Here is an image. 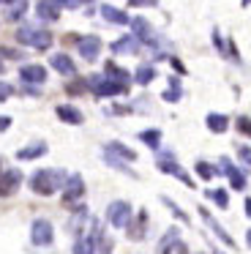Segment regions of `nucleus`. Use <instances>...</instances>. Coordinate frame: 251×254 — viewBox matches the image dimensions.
<instances>
[{"label": "nucleus", "instance_id": "nucleus-1", "mask_svg": "<svg viewBox=\"0 0 251 254\" xmlns=\"http://www.w3.org/2000/svg\"><path fill=\"white\" fill-rule=\"evenodd\" d=\"M65 181V175L60 170H38L36 175L30 178V189L41 197H49V194L58 191V186Z\"/></svg>", "mask_w": 251, "mask_h": 254}, {"label": "nucleus", "instance_id": "nucleus-2", "mask_svg": "<svg viewBox=\"0 0 251 254\" xmlns=\"http://www.w3.org/2000/svg\"><path fill=\"white\" fill-rule=\"evenodd\" d=\"M107 219H109V224H112V227L126 230V227L131 224V205L126 202V199H115V202L107 208Z\"/></svg>", "mask_w": 251, "mask_h": 254}, {"label": "nucleus", "instance_id": "nucleus-3", "mask_svg": "<svg viewBox=\"0 0 251 254\" xmlns=\"http://www.w3.org/2000/svg\"><path fill=\"white\" fill-rule=\"evenodd\" d=\"M90 90L101 99V96H118V93H123L126 90V85H120V82H115V79H109L107 74H101V77H90Z\"/></svg>", "mask_w": 251, "mask_h": 254}, {"label": "nucleus", "instance_id": "nucleus-4", "mask_svg": "<svg viewBox=\"0 0 251 254\" xmlns=\"http://www.w3.org/2000/svg\"><path fill=\"white\" fill-rule=\"evenodd\" d=\"M16 39H19L22 44L36 47V50H47V47L52 44V33H47V30H33V28H22L19 33H16Z\"/></svg>", "mask_w": 251, "mask_h": 254}, {"label": "nucleus", "instance_id": "nucleus-5", "mask_svg": "<svg viewBox=\"0 0 251 254\" xmlns=\"http://www.w3.org/2000/svg\"><path fill=\"white\" fill-rule=\"evenodd\" d=\"M30 238H33L36 246H49L52 238H55L52 224H49L47 219H36V221H33V227H30Z\"/></svg>", "mask_w": 251, "mask_h": 254}, {"label": "nucleus", "instance_id": "nucleus-6", "mask_svg": "<svg viewBox=\"0 0 251 254\" xmlns=\"http://www.w3.org/2000/svg\"><path fill=\"white\" fill-rule=\"evenodd\" d=\"M158 170H161V172H167V175H175L178 181H183L186 186H194L191 175H188V172H183V167H180L178 161L172 159V156H161V159H158Z\"/></svg>", "mask_w": 251, "mask_h": 254}, {"label": "nucleus", "instance_id": "nucleus-7", "mask_svg": "<svg viewBox=\"0 0 251 254\" xmlns=\"http://www.w3.org/2000/svg\"><path fill=\"white\" fill-rule=\"evenodd\" d=\"M19 183H22V172L19 170H5L3 175H0V197L14 194L16 189H19Z\"/></svg>", "mask_w": 251, "mask_h": 254}, {"label": "nucleus", "instance_id": "nucleus-8", "mask_svg": "<svg viewBox=\"0 0 251 254\" xmlns=\"http://www.w3.org/2000/svg\"><path fill=\"white\" fill-rule=\"evenodd\" d=\"M131 28H134V39H136V41H145V44H156V41H158V39H156V30H153L142 17L131 19Z\"/></svg>", "mask_w": 251, "mask_h": 254}, {"label": "nucleus", "instance_id": "nucleus-9", "mask_svg": "<svg viewBox=\"0 0 251 254\" xmlns=\"http://www.w3.org/2000/svg\"><path fill=\"white\" fill-rule=\"evenodd\" d=\"M161 252L164 254H188V246L178 238V230H169L164 243H161Z\"/></svg>", "mask_w": 251, "mask_h": 254}, {"label": "nucleus", "instance_id": "nucleus-10", "mask_svg": "<svg viewBox=\"0 0 251 254\" xmlns=\"http://www.w3.org/2000/svg\"><path fill=\"white\" fill-rule=\"evenodd\" d=\"M19 77H22V82H27V85H41L44 79H47V68L44 66H22V71H19Z\"/></svg>", "mask_w": 251, "mask_h": 254}, {"label": "nucleus", "instance_id": "nucleus-11", "mask_svg": "<svg viewBox=\"0 0 251 254\" xmlns=\"http://www.w3.org/2000/svg\"><path fill=\"white\" fill-rule=\"evenodd\" d=\"M98 52H101V41H98L96 36H85V39L79 41V55L85 58V61H96Z\"/></svg>", "mask_w": 251, "mask_h": 254}, {"label": "nucleus", "instance_id": "nucleus-12", "mask_svg": "<svg viewBox=\"0 0 251 254\" xmlns=\"http://www.w3.org/2000/svg\"><path fill=\"white\" fill-rule=\"evenodd\" d=\"M82 191H85V183H82V178H79V175L65 178V194H63L65 202H74V199H79V197H82Z\"/></svg>", "mask_w": 251, "mask_h": 254}, {"label": "nucleus", "instance_id": "nucleus-13", "mask_svg": "<svg viewBox=\"0 0 251 254\" xmlns=\"http://www.w3.org/2000/svg\"><path fill=\"white\" fill-rule=\"evenodd\" d=\"M38 17L41 19H47V22H52V19H58L60 17V3L58 0H38Z\"/></svg>", "mask_w": 251, "mask_h": 254}, {"label": "nucleus", "instance_id": "nucleus-14", "mask_svg": "<svg viewBox=\"0 0 251 254\" xmlns=\"http://www.w3.org/2000/svg\"><path fill=\"white\" fill-rule=\"evenodd\" d=\"M199 213H202V219H205V224H207V227H210V230H213V232H216V235H218V238H221V241H224V243H227V246H235V241H232V238H229V232H227V230H224V227H221V224H218V221H216V219H213V216H210V213H207V210H205V208H199Z\"/></svg>", "mask_w": 251, "mask_h": 254}, {"label": "nucleus", "instance_id": "nucleus-15", "mask_svg": "<svg viewBox=\"0 0 251 254\" xmlns=\"http://www.w3.org/2000/svg\"><path fill=\"white\" fill-rule=\"evenodd\" d=\"M221 167H224V172H227L229 183H232V186L238 189V191H243V189H246V178H243V172L235 170L232 161H229V159H221Z\"/></svg>", "mask_w": 251, "mask_h": 254}, {"label": "nucleus", "instance_id": "nucleus-16", "mask_svg": "<svg viewBox=\"0 0 251 254\" xmlns=\"http://www.w3.org/2000/svg\"><path fill=\"white\" fill-rule=\"evenodd\" d=\"M112 50L118 52V55H134L136 50H139V41L134 39V36H123L120 41H115Z\"/></svg>", "mask_w": 251, "mask_h": 254}, {"label": "nucleus", "instance_id": "nucleus-17", "mask_svg": "<svg viewBox=\"0 0 251 254\" xmlns=\"http://www.w3.org/2000/svg\"><path fill=\"white\" fill-rule=\"evenodd\" d=\"M104 156H109V159H118V156H120V159H126V161H134L136 159L134 150H126L120 142H109L107 148H104Z\"/></svg>", "mask_w": 251, "mask_h": 254}, {"label": "nucleus", "instance_id": "nucleus-18", "mask_svg": "<svg viewBox=\"0 0 251 254\" xmlns=\"http://www.w3.org/2000/svg\"><path fill=\"white\" fill-rule=\"evenodd\" d=\"M55 112H58L60 121L71 123V126H79V123H82V112H79V110H74V107H68V104H60Z\"/></svg>", "mask_w": 251, "mask_h": 254}, {"label": "nucleus", "instance_id": "nucleus-19", "mask_svg": "<svg viewBox=\"0 0 251 254\" xmlns=\"http://www.w3.org/2000/svg\"><path fill=\"white\" fill-rule=\"evenodd\" d=\"M49 63H52L55 71L65 74V77H71V74L76 71V66L71 63V58H68V55H52V61H49Z\"/></svg>", "mask_w": 251, "mask_h": 254}, {"label": "nucleus", "instance_id": "nucleus-20", "mask_svg": "<svg viewBox=\"0 0 251 254\" xmlns=\"http://www.w3.org/2000/svg\"><path fill=\"white\" fill-rule=\"evenodd\" d=\"M227 126H229L227 115H218V112H210V115H207V128H210V131L224 134V131H227Z\"/></svg>", "mask_w": 251, "mask_h": 254}, {"label": "nucleus", "instance_id": "nucleus-21", "mask_svg": "<svg viewBox=\"0 0 251 254\" xmlns=\"http://www.w3.org/2000/svg\"><path fill=\"white\" fill-rule=\"evenodd\" d=\"M101 17L109 19V22H115V25H126V22H128L126 11H118L115 6H101Z\"/></svg>", "mask_w": 251, "mask_h": 254}, {"label": "nucleus", "instance_id": "nucleus-22", "mask_svg": "<svg viewBox=\"0 0 251 254\" xmlns=\"http://www.w3.org/2000/svg\"><path fill=\"white\" fill-rule=\"evenodd\" d=\"M104 71L109 74V79H115V82H120V85H126V88H128V82H131L128 71H123V68H118L115 63H107V66H104Z\"/></svg>", "mask_w": 251, "mask_h": 254}, {"label": "nucleus", "instance_id": "nucleus-23", "mask_svg": "<svg viewBox=\"0 0 251 254\" xmlns=\"http://www.w3.org/2000/svg\"><path fill=\"white\" fill-rule=\"evenodd\" d=\"M44 153H47V145H44V142H36V145H30V148L19 150V153H16V159L27 161V159H38V156H44Z\"/></svg>", "mask_w": 251, "mask_h": 254}, {"label": "nucleus", "instance_id": "nucleus-24", "mask_svg": "<svg viewBox=\"0 0 251 254\" xmlns=\"http://www.w3.org/2000/svg\"><path fill=\"white\" fill-rule=\"evenodd\" d=\"M96 246H93V238L90 235H82L79 241L74 243V254H93Z\"/></svg>", "mask_w": 251, "mask_h": 254}, {"label": "nucleus", "instance_id": "nucleus-25", "mask_svg": "<svg viewBox=\"0 0 251 254\" xmlns=\"http://www.w3.org/2000/svg\"><path fill=\"white\" fill-rule=\"evenodd\" d=\"M145 224H147V210H139V216H136V224L131 227V238H134V241H139V238H142Z\"/></svg>", "mask_w": 251, "mask_h": 254}, {"label": "nucleus", "instance_id": "nucleus-26", "mask_svg": "<svg viewBox=\"0 0 251 254\" xmlns=\"http://www.w3.org/2000/svg\"><path fill=\"white\" fill-rule=\"evenodd\" d=\"M153 77H156V68H153V66H139V68H136V82H139V85L153 82Z\"/></svg>", "mask_w": 251, "mask_h": 254}, {"label": "nucleus", "instance_id": "nucleus-27", "mask_svg": "<svg viewBox=\"0 0 251 254\" xmlns=\"http://www.w3.org/2000/svg\"><path fill=\"white\" fill-rule=\"evenodd\" d=\"M207 197H210L213 202L218 205V208H227V205H229V199H227V191H224V189H213V191H207Z\"/></svg>", "mask_w": 251, "mask_h": 254}, {"label": "nucleus", "instance_id": "nucleus-28", "mask_svg": "<svg viewBox=\"0 0 251 254\" xmlns=\"http://www.w3.org/2000/svg\"><path fill=\"white\" fill-rule=\"evenodd\" d=\"M25 8H27V0H14L11 3V11H8V19H19L25 14Z\"/></svg>", "mask_w": 251, "mask_h": 254}, {"label": "nucleus", "instance_id": "nucleus-29", "mask_svg": "<svg viewBox=\"0 0 251 254\" xmlns=\"http://www.w3.org/2000/svg\"><path fill=\"white\" fill-rule=\"evenodd\" d=\"M139 139H142V142H147L150 148H158V145H161V134H158V131H142Z\"/></svg>", "mask_w": 251, "mask_h": 254}, {"label": "nucleus", "instance_id": "nucleus-30", "mask_svg": "<svg viewBox=\"0 0 251 254\" xmlns=\"http://www.w3.org/2000/svg\"><path fill=\"white\" fill-rule=\"evenodd\" d=\"M169 82H172V88H167L164 99H167V101H178L180 99V82H178V79H169Z\"/></svg>", "mask_w": 251, "mask_h": 254}, {"label": "nucleus", "instance_id": "nucleus-31", "mask_svg": "<svg viewBox=\"0 0 251 254\" xmlns=\"http://www.w3.org/2000/svg\"><path fill=\"white\" fill-rule=\"evenodd\" d=\"M196 172H199V178H205V181H207V178H213L218 170H213L207 161H199V164H196Z\"/></svg>", "mask_w": 251, "mask_h": 254}, {"label": "nucleus", "instance_id": "nucleus-32", "mask_svg": "<svg viewBox=\"0 0 251 254\" xmlns=\"http://www.w3.org/2000/svg\"><path fill=\"white\" fill-rule=\"evenodd\" d=\"M238 128H240L243 134H249V137H251V121H249V118H238Z\"/></svg>", "mask_w": 251, "mask_h": 254}, {"label": "nucleus", "instance_id": "nucleus-33", "mask_svg": "<svg viewBox=\"0 0 251 254\" xmlns=\"http://www.w3.org/2000/svg\"><path fill=\"white\" fill-rule=\"evenodd\" d=\"M11 96V85H5V82H0V101H5Z\"/></svg>", "mask_w": 251, "mask_h": 254}, {"label": "nucleus", "instance_id": "nucleus-34", "mask_svg": "<svg viewBox=\"0 0 251 254\" xmlns=\"http://www.w3.org/2000/svg\"><path fill=\"white\" fill-rule=\"evenodd\" d=\"M238 153H240V159H243V161H246V164H249V167H251V148H240V150H238Z\"/></svg>", "mask_w": 251, "mask_h": 254}, {"label": "nucleus", "instance_id": "nucleus-35", "mask_svg": "<svg viewBox=\"0 0 251 254\" xmlns=\"http://www.w3.org/2000/svg\"><path fill=\"white\" fill-rule=\"evenodd\" d=\"M128 6H156V0H128Z\"/></svg>", "mask_w": 251, "mask_h": 254}, {"label": "nucleus", "instance_id": "nucleus-36", "mask_svg": "<svg viewBox=\"0 0 251 254\" xmlns=\"http://www.w3.org/2000/svg\"><path fill=\"white\" fill-rule=\"evenodd\" d=\"M8 126H11V118H0V131H5Z\"/></svg>", "mask_w": 251, "mask_h": 254}, {"label": "nucleus", "instance_id": "nucleus-37", "mask_svg": "<svg viewBox=\"0 0 251 254\" xmlns=\"http://www.w3.org/2000/svg\"><path fill=\"white\" fill-rule=\"evenodd\" d=\"M246 216H251V197L246 199Z\"/></svg>", "mask_w": 251, "mask_h": 254}, {"label": "nucleus", "instance_id": "nucleus-38", "mask_svg": "<svg viewBox=\"0 0 251 254\" xmlns=\"http://www.w3.org/2000/svg\"><path fill=\"white\" fill-rule=\"evenodd\" d=\"M246 235H249V246H251V230H249V232H246Z\"/></svg>", "mask_w": 251, "mask_h": 254}, {"label": "nucleus", "instance_id": "nucleus-39", "mask_svg": "<svg viewBox=\"0 0 251 254\" xmlns=\"http://www.w3.org/2000/svg\"><path fill=\"white\" fill-rule=\"evenodd\" d=\"M243 6H251V0H243Z\"/></svg>", "mask_w": 251, "mask_h": 254}]
</instances>
